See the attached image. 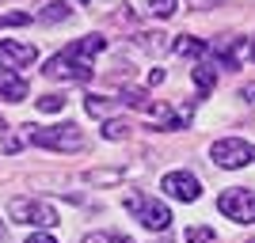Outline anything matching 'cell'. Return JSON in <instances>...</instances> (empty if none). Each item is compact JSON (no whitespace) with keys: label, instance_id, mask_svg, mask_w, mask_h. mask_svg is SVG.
<instances>
[{"label":"cell","instance_id":"6da1fadb","mask_svg":"<svg viewBox=\"0 0 255 243\" xmlns=\"http://www.w3.org/2000/svg\"><path fill=\"white\" fill-rule=\"evenodd\" d=\"M107 38L103 34H84L80 42L65 46L61 53H53L50 61L42 65V73L50 76V80H69V84H88L92 76H96V69H92V57L96 53H103Z\"/></svg>","mask_w":255,"mask_h":243},{"label":"cell","instance_id":"7a4b0ae2","mask_svg":"<svg viewBox=\"0 0 255 243\" xmlns=\"http://www.w3.org/2000/svg\"><path fill=\"white\" fill-rule=\"evenodd\" d=\"M27 129H31V141L38 148H50V152H84V133L73 122H61V126H50V129H38V126H27Z\"/></svg>","mask_w":255,"mask_h":243},{"label":"cell","instance_id":"3957f363","mask_svg":"<svg viewBox=\"0 0 255 243\" xmlns=\"http://www.w3.org/2000/svg\"><path fill=\"white\" fill-rule=\"evenodd\" d=\"M126 209L133 213L149 232H164V228L171 224V209L164 205V201L149 198V194H126Z\"/></svg>","mask_w":255,"mask_h":243},{"label":"cell","instance_id":"277c9868","mask_svg":"<svg viewBox=\"0 0 255 243\" xmlns=\"http://www.w3.org/2000/svg\"><path fill=\"white\" fill-rule=\"evenodd\" d=\"M8 213H11V221L34 224V228H53L57 224V209H53L50 201H38V198H11Z\"/></svg>","mask_w":255,"mask_h":243},{"label":"cell","instance_id":"5b68a950","mask_svg":"<svg viewBox=\"0 0 255 243\" xmlns=\"http://www.w3.org/2000/svg\"><path fill=\"white\" fill-rule=\"evenodd\" d=\"M217 209L236 224H255V190L252 186H233L217 198Z\"/></svg>","mask_w":255,"mask_h":243},{"label":"cell","instance_id":"8992f818","mask_svg":"<svg viewBox=\"0 0 255 243\" xmlns=\"http://www.w3.org/2000/svg\"><path fill=\"white\" fill-rule=\"evenodd\" d=\"M210 160L217 167H248L255 160V148L248 145L244 137H221V141H213Z\"/></svg>","mask_w":255,"mask_h":243},{"label":"cell","instance_id":"52a82bcc","mask_svg":"<svg viewBox=\"0 0 255 243\" xmlns=\"http://www.w3.org/2000/svg\"><path fill=\"white\" fill-rule=\"evenodd\" d=\"M244 50H248V38H240V34H221V38L206 42L210 61L221 65V69H236V65L244 61Z\"/></svg>","mask_w":255,"mask_h":243},{"label":"cell","instance_id":"ba28073f","mask_svg":"<svg viewBox=\"0 0 255 243\" xmlns=\"http://www.w3.org/2000/svg\"><path fill=\"white\" fill-rule=\"evenodd\" d=\"M38 50L31 42H15V38H4L0 42V73H19L27 65H34Z\"/></svg>","mask_w":255,"mask_h":243},{"label":"cell","instance_id":"9c48e42d","mask_svg":"<svg viewBox=\"0 0 255 243\" xmlns=\"http://www.w3.org/2000/svg\"><path fill=\"white\" fill-rule=\"evenodd\" d=\"M164 190L175 201H198L202 186H198V179H194L191 171H171V175H164Z\"/></svg>","mask_w":255,"mask_h":243},{"label":"cell","instance_id":"30bf717a","mask_svg":"<svg viewBox=\"0 0 255 243\" xmlns=\"http://www.w3.org/2000/svg\"><path fill=\"white\" fill-rule=\"evenodd\" d=\"M27 80H23L19 73H0V99L4 103H23L27 99Z\"/></svg>","mask_w":255,"mask_h":243},{"label":"cell","instance_id":"8fae6325","mask_svg":"<svg viewBox=\"0 0 255 243\" xmlns=\"http://www.w3.org/2000/svg\"><path fill=\"white\" fill-rule=\"evenodd\" d=\"M171 53H179V57H206V42L194 38V34H179V38H171Z\"/></svg>","mask_w":255,"mask_h":243},{"label":"cell","instance_id":"7c38bea8","mask_svg":"<svg viewBox=\"0 0 255 243\" xmlns=\"http://www.w3.org/2000/svg\"><path fill=\"white\" fill-rule=\"evenodd\" d=\"M137 46H141L145 53H156V57H160V53L171 50V38H168L164 31H145V34H137Z\"/></svg>","mask_w":255,"mask_h":243},{"label":"cell","instance_id":"4fadbf2b","mask_svg":"<svg viewBox=\"0 0 255 243\" xmlns=\"http://www.w3.org/2000/svg\"><path fill=\"white\" fill-rule=\"evenodd\" d=\"M84 110L92 118H111L118 110V99H107V95H88L84 99Z\"/></svg>","mask_w":255,"mask_h":243},{"label":"cell","instance_id":"5bb4252c","mask_svg":"<svg viewBox=\"0 0 255 243\" xmlns=\"http://www.w3.org/2000/svg\"><path fill=\"white\" fill-rule=\"evenodd\" d=\"M191 80L202 87V91H213V80H217V65H213V61H198V65H194V73H191Z\"/></svg>","mask_w":255,"mask_h":243},{"label":"cell","instance_id":"9a60e30c","mask_svg":"<svg viewBox=\"0 0 255 243\" xmlns=\"http://www.w3.org/2000/svg\"><path fill=\"white\" fill-rule=\"evenodd\" d=\"M129 129H133V126H129L126 118H107V122H103V141H126Z\"/></svg>","mask_w":255,"mask_h":243},{"label":"cell","instance_id":"2e32d148","mask_svg":"<svg viewBox=\"0 0 255 243\" xmlns=\"http://www.w3.org/2000/svg\"><path fill=\"white\" fill-rule=\"evenodd\" d=\"M73 11H69V4H61V0H53V4H46L42 11H38V19L42 23H61V19H69Z\"/></svg>","mask_w":255,"mask_h":243},{"label":"cell","instance_id":"e0dca14e","mask_svg":"<svg viewBox=\"0 0 255 243\" xmlns=\"http://www.w3.org/2000/svg\"><path fill=\"white\" fill-rule=\"evenodd\" d=\"M145 8H149L152 15H160V19H171V15L179 11V0H145Z\"/></svg>","mask_w":255,"mask_h":243},{"label":"cell","instance_id":"ac0fdd59","mask_svg":"<svg viewBox=\"0 0 255 243\" xmlns=\"http://www.w3.org/2000/svg\"><path fill=\"white\" fill-rule=\"evenodd\" d=\"M38 110H42V114H61L65 110V95H57V91H53V95H42L38 99Z\"/></svg>","mask_w":255,"mask_h":243},{"label":"cell","instance_id":"d6986e66","mask_svg":"<svg viewBox=\"0 0 255 243\" xmlns=\"http://www.w3.org/2000/svg\"><path fill=\"white\" fill-rule=\"evenodd\" d=\"M80 243H133V240H129V236H118V232H92Z\"/></svg>","mask_w":255,"mask_h":243},{"label":"cell","instance_id":"ffe728a7","mask_svg":"<svg viewBox=\"0 0 255 243\" xmlns=\"http://www.w3.org/2000/svg\"><path fill=\"white\" fill-rule=\"evenodd\" d=\"M84 179L88 182H103V186H107V182H118V179H122V171H118V167H111V171H88Z\"/></svg>","mask_w":255,"mask_h":243},{"label":"cell","instance_id":"44dd1931","mask_svg":"<svg viewBox=\"0 0 255 243\" xmlns=\"http://www.w3.org/2000/svg\"><path fill=\"white\" fill-rule=\"evenodd\" d=\"M210 240H213V228H206V224L187 228V243H210Z\"/></svg>","mask_w":255,"mask_h":243},{"label":"cell","instance_id":"7402d4cb","mask_svg":"<svg viewBox=\"0 0 255 243\" xmlns=\"http://www.w3.org/2000/svg\"><path fill=\"white\" fill-rule=\"evenodd\" d=\"M0 148H4V152H23V137H4Z\"/></svg>","mask_w":255,"mask_h":243},{"label":"cell","instance_id":"603a6c76","mask_svg":"<svg viewBox=\"0 0 255 243\" xmlns=\"http://www.w3.org/2000/svg\"><path fill=\"white\" fill-rule=\"evenodd\" d=\"M27 243H57L50 232H34V236H27Z\"/></svg>","mask_w":255,"mask_h":243},{"label":"cell","instance_id":"cb8c5ba5","mask_svg":"<svg viewBox=\"0 0 255 243\" xmlns=\"http://www.w3.org/2000/svg\"><path fill=\"white\" fill-rule=\"evenodd\" d=\"M240 95H244V103H248V106H255V84H248Z\"/></svg>","mask_w":255,"mask_h":243},{"label":"cell","instance_id":"d4e9b609","mask_svg":"<svg viewBox=\"0 0 255 243\" xmlns=\"http://www.w3.org/2000/svg\"><path fill=\"white\" fill-rule=\"evenodd\" d=\"M191 4H194V8H210L213 0H191Z\"/></svg>","mask_w":255,"mask_h":243},{"label":"cell","instance_id":"484cf974","mask_svg":"<svg viewBox=\"0 0 255 243\" xmlns=\"http://www.w3.org/2000/svg\"><path fill=\"white\" fill-rule=\"evenodd\" d=\"M248 42H252V38H248ZM252 61H255V42H252Z\"/></svg>","mask_w":255,"mask_h":243},{"label":"cell","instance_id":"4316f807","mask_svg":"<svg viewBox=\"0 0 255 243\" xmlns=\"http://www.w3.org/2000/svg\"><path fill=\"white\" fill-rule=\"evenodd\" d=\"M0 27H4V15H0Z\"/></svg>","mask_w":255,"mask_h":243},{"label":"cell","instance_id":"83f0119b","mask_svg":"<svg viewBox=\"0 0 255 243\" xmlns=\"http://www.w3.org/2000/svg\"><path fill=\"white\" fill-rule=\"evenodd\" d=\"M0 129H4V118H0Z\"/></svg>","mask_w":255,"mask_h":243},{"label":"cell","instance_id":"f1b7e54d","mask_svg":"<svg viewBox=\"0 0 255 243\" xmlns=\"http://www.w3.org/2000/svg\"><path fill=\"white\" fill-rule=\"evenodd\" d=\"M0 236H4V228H0Z\"/></svg>","mask_w":255,"mask_h":243},{"label":"cell","instance_id":"f546056e","mask_svg":"<svg viewBox=\"0 0 255 243\" xmlns=\"http://www.w3.org/2000/svg\"><path fill=\"white\" fill-rule=\"evenodd\" d=\"M84 4H88V0H84Z\"/></svg>","mask_w":255,"mask_h":243}]
</instances>
